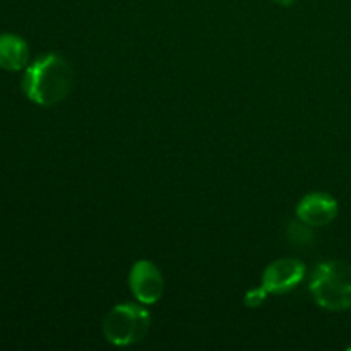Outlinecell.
I'll return each mask as SVG.
<instances>
[{
  "label": "cell",
  "mask_w": 351,
  "mask_h": 351,
  "mask_svg": "<svg viewBox=\"0 0 351 351\" xmlns=\"http://www.w3.org/2000/svg\"><path fill=\"white\" fill-rule=\"evenodd\" d=\"M311 293L315 304L329 312L351 308V264L345 261H326L314 269Z\"/></svg>",
  "instance_id": "obj_2"
},
{
  "label": "cell",
  "mask_w": 351,
  "mask_h": 351,
  "mask_svg": "<svg viewBox=\"0 0 351 351\" xmlns=\"http://www.w3.org/2000/svg\"><path fill=\"white\" fill-rule=\"evenodd\" d=\"M305 278V264L298 259H278L266 267L263 288L267 293L283 295L295 290Z\"/></svg>",
  "instance_id": "obj_5"
},
{
  "label": "cell",
  "mask_w": 351,
  "mask_h": 351,
  "mask_svg": "<svg viewBox=\"0 0 351 351\" xmlns=\"http://www.w3.org/2000/svg\"><path fill=\"white\" fill-rule=\"evenodd\" d=\"M290 240L291 242L298 243V245H304V243L312 242V232L311 226L305 225V223H291L290 225Z\"/></svg>",
  "instance_id": "obj_8"
},
{
  "label": "cell",
  "mask_w": 351,
  "mask_h": 351,
  "mask_svg": "<svg viewBox=\"0 0 351 351\" xmlns=\"http://www.w3.org/2000/svg\"><path fill=\"white\" fill-rule=\"evenodd\" d=\"M151 315L137 304H119L106 314L103 335L115 346H130L141 341L149 331Z\"/></svg>",
  "instance_id": "obj_3"
},
{
  "label": "cell",
  "mask_w": 351,
  "mask_h": 351,
  "mask_svg": "<svg viewBox=\"0 0 351 351\" xmlns=\"http://www.w3.org/2000/svg\"><path fill=\"white\" fill-rule=\"evenodd\" d=\"M29 60L27 43L17 34H0V69L23 71Z\"/></svg>",
  "instance_id": "obj_7"
},
{
  "label": "cell",
  "mask_w": 351,
  "mask_h": 351,
  "mask_svg": "<svg viewBox=\"0 0 351 351\" xmlns=\"http://www.w3.org/2000/svg\"><path fill=\"white\" fill-rule=\"evenodd\" d=\"M338 202L326 192L307 194L297 206V218L311 228H321L335 221L338 216Z\"/></svg>",
  "instance_id": "obj_6"
},
{
  "label": "cell",
  "mask_w": 351,
  "mask_h": 351,
  "mask_svg": "<svg viewBox=\"0 0 351 351\" xmlns=\"http://www.w3.org/2000/svg\"><path fill=\"white\" fill-rule=\"evenodd\" d=\"M129 287L141 304L153 305L161 298L165 290L163 274L151 261L141 259L132 266L129 274Z\"/></svg>",
  "instance_id": "obj_4"
},
{
  "label": "cell",
  "mask_w": 351,
  "mask_h": 351,
  "mask_svg": "<svg viewBox=\"0 0 351 351\" xmlns=\"http://www.w3.org/2000/svg\"><path fill=\"white\" fill-rule=\"evenodd\" d=\"M267 295H269V293H267V291L264 290L263 287H261V288H254V290L247 291V295H245V298H243V302H245L247 307L257 308V307H261V305H263L264 302H266Z\"/></svg>",
  "instance_id": "obj_9"
},
{
  "label": "cell",
  "mask_w": 351,
  "mask_h": 351,
  "mask_svg": "<svg viewBox=\"0 0 351 351\" xmlns=\"http://www.w3.org/2000/svg\"><path fill=\"white\" fill-rule=\"evenodd\" d=\"M72 86V69L60 55L48 53L27 67L23 91L29 101L53 106L67 98Z\"/></svg>",
  "instance_id": "obj_1"
},
{
  "label": "cell",
  "mask_w": 351,
  "mask_h": 351,
  "mask_svg": "<svg viewBox=\"0 0 351 351\" xmlns=\"http://www.w3.org/2000/svg\"><path fill=\"white\" fill-rule=\"evenodd\" d=\"M271 2L278 3V5H281V7H290V5H293L295 0H271Z\"/></svg>",
  "instance_id": "obj_10"
}]
</instances>
